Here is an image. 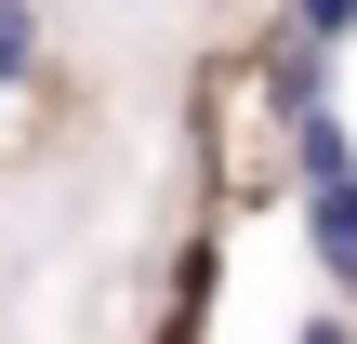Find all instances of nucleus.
I'll use <instances>...</instances> for the list:
<instances>
[{"instance_id":"1","label":"nucleus","mask_w":357,"mask_h":344,"mask_svg":"<svg viewBox=\"0 0 357 344\" xmlns=\"http://www.w3.org/2000/svg\"><path fill=\"white\" fill-rule=\"evenodd\" d=\"M278 93H291V172H305V252L357 292V146L318 93V53H278Z\"/></svg>"},{"instance_id":"2","label":"nucleus","mask_w":357,"mask_h":344,"mask_svg":"<svg viewBox=\"0 0 357 344\" xmlns=\"http://www.w3.org/2000/svg\"><path fill=\"white\" fill-rule=\"evenodd\" d=\"M291 27H305V53H331V40H357V0H291Z\"/></svg>"},{"instance_id":"3","label":"nucleus","mask_w":357,"mask_h":344,"mask_svg":"<svg viewBox=\"0 0 357 344\" xmlns=\"http://www.w3.org/2000/svg\"><path fill=\"white\" fill-rule=\"evenodd\" d=\"M26 40H40V27H26V0H0V93H13V66H26Z\"/></svg>"},{"instance_id":"4","label":"nucleus","mask_w":357,"mask_h":344,"mask_svg":"<svg viewBox=\"0 0 357 344\" xmlns=\"http://www.w3.org/2000/svg\"><path fill=\"white\" fill-rule=\"evenodd\" d=\"M305 344H357V331H344V318H305Z\"/></svg>"}]
</instances>
